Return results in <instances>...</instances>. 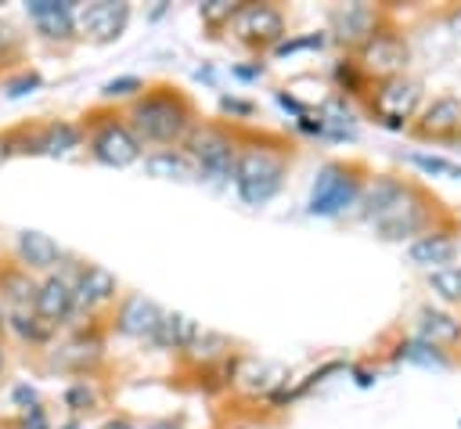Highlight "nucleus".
<instances>
[{
    "label": "nucleus",
    "instance_id": "obj_36",
    "mask_svg": "<svg viewBox=\"0 0 461 429\" xmlns=\"http://www.w3.org/2000/svg\"><path fill=\"white\" fill-rule=\"evenodd\" d=\"M0 368H4V354H0Z\"/></svg>",
    "mask_w": 461,
    "mask_h": 429
},
{
    "label": "nucleus",
    "instance_id": "obj_14",
    "mask_svg": "<svg viewBox=\"0 0 461 429\" xmlns=\"http://www.w3.org/2000/svg\"><path fill=\"white\" fill-rule=\"evenodd\" d=\"M332 29L342 43H368L375 33V15L368 4H346L332 15Z\"/></svg>",
    "mask_w": 461,
    "mask_h": 429
},
{
    "label": "nucleus",
    "instance_id": "obj_8",
    "mask_svg": "<svg viewBox=\"0 0 461 429\" xmlns=\"http://www.w3.org/2000/svg\"><path fill=\"white\" fill-rule=\"evenodd\" d=\"M130 22V8L127 4H112V0H98V4H87L80 15H76V26L87 40L94 43H108L115 40Z\"/></svg>",
    "mask_w": 461,
    "mask_h": 429
},
{
    "label": "nucleus",
    "instance_id": "obj_22",
    "mask_svg": "<svg viewBox=\"0 0 461 429\" xmlns=\"http://www.w3.org/2000/svg\"><path fill=\"white\" fill-rule=\"evenodd\" d=\"M195 332H199V325H195L191 317H184V314H166V317H162V325H159L155 343L173 347V350H188L191 339H195Z\"/></svg>",
    "mask_w": 461,
    "mask_h": 429
},
{
    "label": "nucleus",
    "instance_id": "obj_5",
    "mask_svg": "<svg viewBox=\"0 0 461 429\" xmlns=\"http://www.w3.org/2000/svg\"><path fill=\"white\" fill-rule=\"evenodd\" d=\"M227 29L235 33L242 43H253V47H270V43H281L285 36V19L277 8H267V4H246L235 12V19L227 22Z\"/></svg>",
    "mask_w": 461,
    "mask_h": 429
},
{
    "label": "nucleus",
    "instance_id": "obj_31",
    "mask_svg": "<svg viewBox=\"0 0 461 429\" xmlns=\"http://www.w3.org/2000/svg\"><path fill=\"white\" fill-rule=\"evenodd\" d=\"M66 401H69V408H76V411H83V408H90V404H94V394H90L87 386H73Z\"/></svg>",
    "mask_w": 461,
    "mask_h": 429
},
{
    "label": "nucleus",
    "instance_id": "obj_18",
    "mask_svg": "<svg viewBox=\"0 0 461 429\" xmlns=\"http://www.w3.org/2000/svg\"><path fill=\"white\" fill-rule=\"evenodd\" d=\"M454 249L457 246L447 235H422L418 242H411L408 256H411L415 267H440V271H443V263L454 260Z\"/></svg>",
    "mask_w": 461,
    "mask_h": 429
},
{
    "label": "nucleus",
    "instance_id": "obj_28",
    "mask_svg": "<svg viewBox=\"0 0 461 429\" xmlns=\"http://www.w3.org/2000/svg\"><path fill=\"white\" fill-rule=\"evenodd\" d=\"M145 83L137 80V76H123V80H112V83H105V98H123V94H134V90H141Z\"/></svg>",
    "mask_w": 461,
    "mask_h": 429
},
{
    "label": "nucleus",
    "instance_id": "obj_20",
    "mask_svg": "<svg viewBox=\"0 0 461 429\" xmlns=\"http://www.w3.org/2000/svg\"><path fill=\"white\" fill-rule=\"evenodd\" d=\"M418 332H422V343H429V347H447V343H454V339L461 336V321L450 317V314H440V310H422Z\"/></svg>",
    "mask_w": 461,
    "mask_h": 429
},
{
    "label": "nucleus",
    "instance_id": "obj_23",
    "mask_svg": "<svg viewBox=\"0 0 461 429\" xmlns=\"http://www.w3.org/2000/svg\"><path fill=\"white\" fill-rule=\"evenodd\" d=\"M73 148H80V130L73 123H51L36 144V152H47V155H69Z\"/></svg>",
    "mask_w": 461,
    "mask_h": 429
},
{
    "label": "nucleus",
    "instance_id": "obj_17",
    "mask_svg": "<svg viewBox=\"0 0 461 429\" xmlns=\"http://www.w3.org/2000/svg\"><path fill=\"white\" fill-rule=\"evenodd\" d=\"M461 130V101L457 98H440L426 109V120H422V134L426 137H447Z\"/></svg>",
    "mask_w": 461,
    "mask_h": 429
},
{
    "label": "nucleus",
    "instance_id": "obj_13",
    "mask_svg": "<svg viewBox=\"0 0 461 429\" xmlns=\"http://www.w3.org/2000/svg\"><path fill=\"white\" fill-rule=\"evenodd\" d=\"M76 307V289L66 282V278H47L40 289H36V314L54 325V321H66Z\"/></svg>",
    "mask_w": 461,
    "mask_h": 429
},
{
    "label": "nucleus",
    "instance_id": "obj_2",
    "mask_svg": "<svg viewBox=\"0 0 461 429\" xmlns=\"http://www.w3.org/2000/svg\"><path fill=\"white\" fill-rule=\"evenodd\" d=\"M188 120H191V109L177 94H148L130 109L137 141H177L188 130Z\"/></svg>",
    "mask_w": 461,
    "mask_h": 429
},
{
    "label": "nucleus",
    "instance_id": "obj_25",
    "mask_svg": "<svg viewBox=\"0 0 461 429\" xmlns=\"http://www.w3.org/2000/svg\"><path fill=\"white\" fill-rule=\"evenodd\" d=\"M188 350H191L195 361H216L227 350V339L220 332H195V339H191Z\"/></svg>",
    "mask_w": 461,
    "mask_h": 429
},
{
    "label": "nucleus",
    "instance_id": "obj_19",
    "mask_svg": "<svg viewBox=\"0 0 461 429\" xmlns=\"http://www.w3.org/2000/svg\"><path fill=\"white\" fill-rule=\"evenodd\" d=\"M238 379H242V386L249 390V394H270V390H277L288 375H285V368L281 364H267V361H246L242 364V371H238Z\"/></svg>",
    "mask_w": 461,
    "mask_h": 429
},
{
    "label": "nucleus",
    "instance_id": "obj_27",
    "mask_svg": "<svg viewBox=\"0 0 461 429\" xmlns=\"http://www.w3.org/2000/svg\"><path fill=\"white\" fill-rule=\"evenodd\" d=\"M411 163H415V167H422L426 174H447V177H461V170H457V167L443 163V159H433V155H411Z\"/></svg>",
    "mask_w": 461,
    "mask_h": 429
},
{
    "label": "nucleus",
    "instance_id": "obj_21",
    "mask_svg": "<svg viewBox=\"0 0 461 429\" xmlns=\"http://www.w3.org/2000/svg\"><path fill=\"white\" fill-rule=\"evenodd\" d=\"M145 170L152 177H166V181H188L195 177V167H191V159L177 155V152H155L145 159Z\"/></svg>",
    "mask_w": 461,
    "mask_h": 429
},
{
    "label": "nucleus",
    "instance_id": "obj_29",
    "mask_svg": "<svg viewBox=\"0 0 461 429\" xmlns=\"http://www.w3.org/2000/svg\"><path fill=\"white\" fill-rule=\"evenodd\" d=\"M33 321H36V317H33ZM33 321H29L26 314H19V317H15V329H19L22 336H29V339H43V336L51 332V325H33Z\"/></svg>",
    "mask_w": 461,
    "mask_h": 429
},
{
    "label": "nucleus",
    "instance_id": "obj_6",
    "mask_svg": "<svg viewBox=\"0 0 461 429\" xmlns=\"http://www.w3.org/2000/svg\"><path fill=\"white\" fill-rule=\"evenodd\" d=\"M418 98H422V87H418L415 80L393 76V80H386V83L379 87V94H375V101H371V109H375L379 123H386V127H403V123L415 116Z\"/></svg>",
    "mask_w": 461,
    "mask_h": 429
},
{
    "label": "nucleus",
    "instance_id": "obj_12",
    "mask_svg": "<svg viewBox=\"0 0 461 429\" xmlns=\"http://www.w3.org/2000/svg\"><path fill=\"white\" fill-rule=\"evenodd\" d=\"M162 310L145 300V296H130L120 310V332L123 336H134V339H155L159 336V325H162Z\"/></svg>",
    "mask_w": 461,
    "mask_h": 429
},
{
    "label": "nucleus",
    "instance_id": "obj_30",
    "mask_svg": "<svg viewBox=\"0 0 461 429\" xmlns=\"http://www.w3.org/2000/svg\"><path fill=\"white\" fill-rule=\"evenodd\" d=\"M4 282H8V289H12V300H19V303L33 300V303H36V289H33V285H26L19 275H12V278H4Z\"/></svg>",
    "mask_w": 461,
    "mask_h": 429
},
{
    "label": "nucleus",
    "instance_id": "obj_3",
    "mask_svg": "<svg viewBox=\"0 0 461 429\" xmlns=\"http://www.w3.org/2000/svg\"><path fill=\"white\" fill-rule=\"evenodd\" d=\"M235 188L242 195V202L249 206H263L277 195L281 188V177H285V163L267 152V148H246L238 159H235Z\"/></svg>",
    "mask_w": 461,
    "mask_h": 429
},
{
    "label": "nucleus",
    "instance_id": "obj_35",
    "mask_svg": "<svg viewBox=\"0 0 461 429\" xmlns=\"http://www.w3.org/2000/svg\"><path fill=\"white\" fill-rule=\"evenodd\" d=\"M152 429H181V425H173V422H159V425H152Z\"/></svg>",
    "mask_w": 461,
    "mask_h": 429
},
{
    "label": "nucleus",
    "instance_id": "obj_24",
    "mask_svg": "<svg viewBox=\"0 0 461 429\" xmlns=\"http://www.w3.org/2000/svg\"><path fill=\"white\" fill-rule=\"evenodd\" d=\"M429 289L450 303H461V267H443V271H433Z\"/></svg>",
    "mask_w": 461,
    "mask_h": 429
},
{
    "label": "nucleus",
    "instance_id": "obj_11",
    "mask_svg": "<svg viewBox=\"0 0 461 429\" xmlns=\"http://www.w3.org/2000/svg\"><path fill=\"white\" fill-rule=\"evenodd\" d=\"M26 12L43 36H51V40H69L73 36V26H76L73 4H62V0H29Z\"/></svg>",
    "mask_w": 461,
    "mask_h": 429
},
{
    "label": "nucleus",
    "instance_id": "obj_15",
    "mask_svg": "<svg viewBox=\"0 0 461 429\" xmlns=\"http://www.w3.org/2000/svg\"><path fill=\"white\" fill-rule=\"evenodd\" d=\"M112 296H115V275L105 271V267H98V263L83 267V275L76 282V303L80 307H101Z\"/></svg>",
    "mask_w": 461,
    "mask_h": 429
},
{
    "label": "nucleus",
    "instance_id": "obj_10",
    "mask_svg": "<svg viewBox=\"0 0 461 429\" xmlns=\"http://www.w3.org/2000/svg\"><path fill=\"white\" fill-rule=\"evenodd\" d=\"M403 62H408V43L396 33H371V40L361 47V66L386 80H393V73L403 69Z\"/></svg>",
    "mask_w": 461,
    "mask_h": 429
},
{
    "label": "nucleus",
    "instance_id": "obj_16",
    "mask_svg": "<svg viewBox=\"0 0 461 429\" xmlns=\"http://www.w3.org/2000/svg\"><path fill=\"white\" fill-rule=\"evenodd\" d=\"M19 256L26 267H36V271H47L62 260V249H58L54 238H47L43 231H22L19 235Z\"/></svg>",
    "mask_w": 461,
    "mask_h": 429
},
{
    "label": "nucleus",
    "instance_id": "obj_32",
    "mask_svg": "<svg viewBox=\"0 0 461 429\" xmlns=\"http://www.w3.org/2000/svg\"><path fill=\"white\" fill-rule=\"evenodd\" d=\"M26 87H29V90H33V87H40V80H36V76H29V80H19V83H15V87H12V94H15V98H19V94H26Z\"/></svg>",
    "mask_w": 461,
    "mask_h": 429
},
{
    "label": "nucleus",
    "instance_id": "obj_4",
    "mask_svg": "<svg viewBox=\"0 0 461 429\" xmlns=\"http://www.w3.org/2000/svg\"><path fill=\"white\" fill-rule=\"evenodd\" d=\"M357 202V181L342 167H324L310 191V213L314 217H335Z\"/></svg>",
    "mask_w": 461,
    "mask_h": 429
},
{
    "label": "nucleus",
    "instance_id": "obj_1",
    "mask_svg": "<svg viewBox=\"0 0 461 429\" xmlns=\"http://www.w3.org/2000/svg\"><path fill=\"white\" fill-rule=\"evenodd\" d=\"M361 206H364V221L375 224L382 231V238H408L426 221L415 195L396 181H375Z\"/></svg>",
    "mask_w": 461,
    "mask_h": 429
},
{
    "label": "nucleus",
    "instance_id": "obj_33",
    "mask_svg": "<svg viewBox=\"0 0 461 429\" xmlns=\"http://www.w3.org/2000/svg\"><path fill=\"white\" fill-rule=\"evenodd\" d=\"M223 109H227V113H249V105H246V101H230V98H223Z\"/></svg>",
    "mask_w": 461,
    "mask_h": 429
},
{
    "label": "nucleus",
    "instance_id": "obj_7",
    "mask_svg": "<svg viewBox=\"0 0 461 429\" xmlns=\"http://www.w3.org/2000/svg\"><path fill=\"white\" fill-rule=\"evenodd\" d=\"M191 155H195L199 170L216 177V181L235 174V144H230V137L216 127H206L191 137Z\"/></svg>",
    "mask_w": 461,
    "mask_h": 429
},
{
    "label": "nucleus",
    "instance_id": "obj_34",
    "mask_svg": "<svg viewBox=\"0 0 461 429\" xmlns=\"http://www.w3.org/2000/svg\"><path fill=\"white\" fill-rule=\"evenodd\" d=\"M101 429H134L130 422H123V418H112V422H105Z\"/></svg>",
    "mask_w": 461,
    "mask_h": 429
},
{
    "label": "nucleus",
    "instance_id": "obj_9",
    "mask_svg": "<svg viewBox=\"0 0 461 429\" xmlns=\"http://www.w3.org/2000/svg\"><path fill=\"white\" fill-rule=\"evenodd\" d=\"M90 148H94V159H98V163H105V167H130V163H137V155H141V141L127 127H120V123H105L94 134Z\"/></svg>",
    "mask_w": 461,
    "mask_h": 429
},
{
    "label": "nucleus",
    "instance_id": "obj_26",
    "mask_svg": "<svg viewBox=\"0 0 461 429\" xmlns=\"http://www.w3.org/2000/svg\"><path fill=\"white\" fill-rule=\"evenodd\" d=\"M235 4L230 0H209V4H202V19L209 22V26H216V22H230L235 19Z\"/></svg>",
    "mask_w": 461,
    "mask_h": 429
}]
</instances>
